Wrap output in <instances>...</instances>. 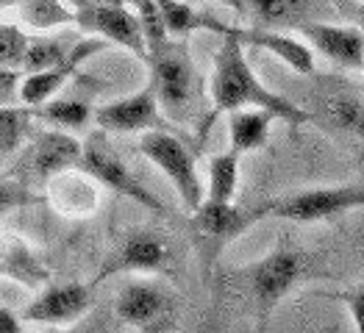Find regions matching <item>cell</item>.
I'll list each match as a JSON object with an SVG mask.
<instances>
[{"instance_id": "cell-1", "label": "cell", "mask_w": 364, "mask_h": 333, "mask_svg": "<svg viewBox=\"0 0 364 333\" xmlns=\"http://www.w3.org/2000/svg\"><path fill=\"white\" fill-rule=\"evenodd\" d=\"M242 39L237 36V26L231 33L223 36L217 53H214V70L212 78H209V97H212V111L200 120L198 128V139L203 142V136L209 133L212 122L220 114H228L234 109H242V106H259V109H267L273 111L275 120L287 122V125H306L311 122V114L301 109L295 100L284 97L273 92L270 87H264L259 81V75L253 72L247 53H245Z\"/></svg>"}, {"instance_id": "cell-2", "label": "cell", "mask_w": 364, "mask_h": 333, "mask_svg": "<svg viewBox=\"0 0 364 333\" xmlns=\"http://www.w3.org/2000/svg\"><path fill=\"white\" fill-rule=\"evenodd\" d=\"M148 70H151V81L167 120L176 125H183V122L192 125L198 109H200L203 81L189 56L186 39L170 36L159 50L151 53Z\"/></svg>"}, {"instance_id": "cell-3", "label": "cell", "mask_w": 364, "mask_h": 333, "mask_svg": "<svg viewBox=\"0 0 364 333\" xmlns=\"http://www.w3.org/2000/svg\"><path fill=\"white\" fill-rule=\"evenodd\" d=\"M264 217H270V200L256 206H237V203H220L206 197L195 212H189L192 239L198 244V253L206 270L220 258V253L228 244L237 242L245 231H250Z\"/></svg>"}, {"instance_id": "cell-4", "label": "cell", "mask_w": 364, "mask_h": 333, "mask_svg": "<svg viewBox=\"0 0 364 333\" xmlns=\"http://www.w3.org/2000/svg\"><path fill=\"white\" fill-rule=\"evenodd\" d=\"M139 153L167 175V181L178 192L181 206L186 212H195L206 200V189L198 178L195 155L178 133H173L170 128L145 131V133H139Z\"/></svg>"}, {"instance_id": "cell-5", "label": "cell", "mask_w": 364, "mask_h": 333, "mask_svg": "<svg viewBox=\"0 0 364 333\" xmlns=\"http://www.w3.org/2000/svg\"><path fill=\"white\" fill-rule=\"evenodd\" d=\"M359 209L364 212V181L309 186V189L270 200V217L289 219V222H320V219H331Z\"/></svg>"}, {"instance_id": "cell-6", "label": "cell", "mask_w": 364, "mask_h": 333, "mask_svg": "<svg viewBox=\"0 0 364 333\" xmlns=\"http://www.w3.org/2000/svg\"><path fill=\"white\" fill-rule=\"evenodd\" d=\"M75 26L87 33L106 39L109 45L128 50L134 59L145 61V64L151 59L142 20H139L136 9L128 3H97V6L75 9Z\"/></svg>"}, {"instance_id": "cell-7", "label": "cell", "mask_w": 364, "mask_h": 333, "mask_svg": "<svg viewBox=\"0 0 364 333\" xmlns=\"http://www.w3.org/2000/svg\"><path fill=\"white\" fill-rule=\"evenodd\" d=\"M173 264V250L164 236H159L156 231L148 228H136L128 231L122 236L117 247L106 256L103 267L92 278L95 283L112 278V275H151L164 273Z\"/></svg>"}, {"instance_id": "cell-8", "label": "cell", "mask_w": 364, "mask_h": 333, "mask_svg": "<svg viewBox=\"0 0 364 333\" xmlns=\"http://www.w3.org/2000/svg\"><path fill=\"white\" fill-rule=\"evenodd\" d=\"M301 275H304V258L289 247H278L247 270V289L262 320L273 314V308L292 292Z\"/></svg>"}, {"instance_id": "cell-9", "label": "cell", "mask_w": 364, "mask_h": 333, "mask_svg": "<svg viewBox=\"0 0 364 333\" xmlns=\"http://www.w3.org/2000/svg\"><path fill=\"white\" fill-rule=\"evenodd\" d=\"M78 167H84L90 175H95V178L100 181V186H106V189L117 192V195H122V197H128V200L139 203L142 209L167 214L164 203H161L153 192H148V189L136 181L134 175H131V170L122 164L120 155L106 145V139H103L100 133L87 139V145H84V155H81V164H78Z\"/></svg>"}, {"instance_id": "cell-10", "label": "cell", "mask_w": 364, "mask_h": 333, "mask_svg": "<svg viewBox=\"0 0 364 333\" xmlns=\"http://www.w3.org/2000/svg\"><path fill=\"white\" fill-rule=\"evenodd\" d=\"M164 117L167 114L161 111L153 81L120 100H112L95 109V122L106 133H145L153 128H167Z\"/></svg>"}, {"instance_id": "cell-11", "label": "cell", "mask_w": 364, "mask_h": 333, "mask_svg": "<svg viewBox=\"0 0 364 333\" xmlns=\"http://www.w3.org/2000/svg\"><path fill=\"white\" fill-rule=\"evenodd\" d=\"M95 289L97 283H48L39 289V295L26 305L23 320L39 322V325H67L81 320L95 303Z\"/></svg>"}, {"instance_id": "cell-12", "label": "cell", "mask_w": 364, "mask_h": 333, "mask_svg": "<svg viewBox=\"0 0 364 333\" xmlns=\"http://www.w3.org/2000/svg\"><path fill=\"white\" fill-rule=\"evenodd\" d=\"M114 314L128 328L164 331L173 322V300L161 286L151 280H128L117 292Z\"/></svg>"}, {"instance_id": "cell-13", "label": "cell", "mask_w": 364, "mask_h": 333, "mask_svg": "<svg viewBox=\"0 0 364 333\" xmlns=\"http://www.w3.org/2000/svg\"><path fill=\"white\" fill-rule=\"evenodd\" d=\"M298 33L309 42L314 53L342 67V70H362L364 64V31L359 26L342 23H314L306 20L298 26Z\"/></svg>"}, {"instance_id": "cell-14", "label": "cell", "mask_w": 364, "mask_h": 333, "mask_svg": "<svg viewBox=\"0 0 364 333\" xmlns=\"http://www.w3.org/2000/svg\"><path fill=\"white\" fill-rule=\"evenodd\" d=\"M109 48V42L106 39H100V36H87V39H78L73 48H70V53H67V59L56 64V67H50V70H42V72H31V75H23V87H20V103H26V106H42L45 100H50L56 92L81 70V64L84 61H90L95 53H100V50H106Z\"/></svg>"}, {"instance_id": "cell-15", "label": "cell", "mask_w": 364, "mask_h": 333, "mask_svg": "<svg viewBox=\"0 0 364 333\" xmlns=\"http://www.w3.org/2000/svg\"><path fill=\"white\" fill-rule=\"evenodd\" d=\"M84 155V145L70 133V131H42L31 139V145L26 148V158L23 167L28 170L36 181H50L64 170H73L81 164Z\"/></svg>"}, {"instance_id": "cell-16", "label": "cell", "mask_w": 364, "mask_h": 333, "mask_svg": "<svg viewBox=\"0 0 364 333\" xmlns=\"http://www.w3.org/2000/svg\"><path fill=\"white\" fill-rule=\"evenodd\" d=\"M48 186V203H53L64 217H90L100 203V181L90 175L84 167L64 170Z\"/></svg>"}, {"instance_id": "cell-17", "label": "cell", "mask_w": 364, "mask_h": 333, "mask_svg": "<svg viewBox=\"0 0 364 333\" xmlns=\"http://www.w3.org/2000/svg\"><path fill=\"white\" fill-rule=\"evenodd\" d=\"M237 36L245 45L259 48L273 53L275 59H281L289 70H295L298 75H311L314 72V50L309 48L304 36H289L281 28H237Z\"/></svg>"}, {"instance_id": "cell-18", "label": "cell", "mask_w": 364, "mask_h": 333, "mask_svg": "<svg viewBox=\"0 0 364 333\" xmlns=\"http://www.w3.org/2000/svg\"><path fill=\"white\" fill-rule=\"evenodd\" d=\"M273 120V111L259 109V106H242V109L228 111V148L240 155L262 151L267 145Z\"/></svg>"}, {"instance_id": "cell-19", "label": "cell", "mask_w": 364, "mask_h": 333, "mask_svg": "<svg viewBox=\"0 0 364 333\" xmlns=\"http://www.w3.org/2000/svg\"><path fill=\"white\" fill-rule=\"evenodd\" d=\"M3 278L17 280L28 289H42L50 283V270L33 247L9 236L3 239Z\"/></svg>"}, {"instance_id": "cell-20", "label": "cell", "mask_w": 364, "mask_h": 333, "mask_svg": "<svg viewBox=\"0 0 364 333\" xmlns=\"http://www.w3.org/2000/svg\"><path fill=\"white\" fill-rule=\"evenodd\" d=\"M156 3H159V9H161V17H164V23H167L170 36L186 39V36H192L195 31H209V33L225 36V33L234 31V26L217 20L209 11H198L189 0H156Z\"/></svg>"}, {"instance_id": "cell-21", "label": "cell", "mask_w": 364, "mask_h": 333, "mask_svg": "<svg viewBox=\"0 0 364 333\" xmlns=\"http://www.w3.org/2000/svg\"><path fill=\"white\" fill-rule=\"evenodd\" d=\"M20 20L33 31H56L75 26V9L64 0H11Z\"/></svg>"}, {"instance_id": "cell-22", "label": "cell", "mask_w": 364, "mask_h": 333, "mask_svg": "<svg viewBox=\"0 0 364 333\" xmlns=\"http://www.w3.org/2000/svg\"><path fill=\"white\" fill-rule=\"evenodd\" d=\"M209 186H206V197L220 200V203H234L237 200V189H240V153L223 151L214 153L209 158Z\"/></svg>"}, {"instance_id": "cell-23", "label": "cell", "mask_w": 364, "mask_h": 333, "mask_svg": "<svg viewBox=\"0 0 364 333\" xmlns=\"http://www.w3.org/2000/svg\"><path fill=\"white\" fill-rule=\"evenodd\" d=\"M250 14L262 28H298L306 23L309 0H250Z\"/></svg>"}, {"instance_id": "cell-24", "label": "cell", "mask_w": 364, "mask_h": 333, "mask_svg": "<svg viewBox=\"0 0 364 333\" xmlns=\"http://www.w3.org/2000/svg\"><path fill=\"white\" fill-rule=\"evenodd\" d=\"M36 120V111L26 103H3L0 111V148L3 158L14 155L31 136V122Z\"/></svg>"}, {"instance_id": "cell-25", "label": "cell", "mask_w": 364, "mask_h": 333, "mask_svg": "<svg viewBox=\"0 0 364 333\" xmlns=\"http://www.w3.org/2000/svg\"><path fill=\"white\" fill-rule=\"evenodd\" d=\"M36 120L48 122L61 131H81L90 120H95V109L87 106L84 100H45L42 106H33Z\"/></svg>"}, {"instance_id": "cell-26", "label": "cell", "mask_w": 364, "mask_h": 333, "mask_svg": "<svg viewBox=\"0 0 364 333\" xmlns=\"http://www.w3.org/2000/svg\"><path fill=\"white\" fill-rule=\"evenodd\" d=\"M326 111H328V120L334 122L336 128L348 131L350 136H356L364 145V100L362 97H350V94L328 97Z\"/></svg>"}, {"instance_id": "cell-27", "label": "cell", "mask_w": 364, "mask_h": 333, "mask_svg": "<svg viewBox=\"0 0 364 333\" xmlns=\"http://www.w3.org/2000/svg\"><path fill=\"white\" fill-rule=\"evenodd\" d=\"M70 48L61 45V39H50V36H33L28 48V56H26V64H23V72L31 75V72H42V70H50L61 61L67 59Z\"/></svg>"}, {"instance_id": "cell-28", "label": "cell", "mask_w": 364, "mask_h": 333, "mask_svg": "<svg viewBox=\"0 0 364 333\" xmlns=\"http://www.w3.org/2000/svg\"><path fill=\"white\" fill-rule=\"evenodd\" d=\"M31 33L14 26V23H3L0 26V61L3 67H11V70H23L26 56H28L31 48Z\"/></svg>"}, {"instance_id": "cell-29", "label": "cell", "mask_w": 364, "mask_h": 333, "mask_svg": "<svg viewBox=\"0 0 364 333\" xmlns=\"http://www.w3.org/2000/svg\"><path fill=\"white\" fill-rule=\"evenodd\" d=\"M28 203H42V197L31 195L26 183H14L11 178L6 181L3 178V186H0V206H3V214H11L20 206H28Z\"/></svg>"}, {"instance_id": "cell-30", "label": "cell", "mask_w": 364, "mask_h": 333, "mask_svg": "<svg viewBox=\"0 0 364 333\" xmlns=\"http://www.w3.org/2000/svg\"><path fill=\"white\" fill-rule=\"evenodd\" d=\"M339 300L345 303L350 320H353V328L359 333H364V286H356V289H348L339 295Z\"/></svg>"}, {"instance_id": "cell-31", "label": "cell", "mask_w": 364, "mask_h": 333, "mask_svg": "<svg viewBox=\"0 0 364 333\" xmlns=\"http://www.w3.org/2000/svg\"><path fill=\"white\" fill-rule=\"evenodd\" d=\"M336 6H342V11L350 17V23L364 31V0H336Z\"/></svg>"}, {"instance_id": "cell-32", "label": "cell", "mask_w": 364, "mask_h": 333, "mask_svg": "<svg viewBox=\"0 0 364 333\" xmlns=\"http://www.w3.org/2000/svg\"><path fill=\"white\" fill-rule=\"evenodd\" d=\"M0 331H3V333H20V331H23L20 320L14 317V311H11L6 303H3V308H0Z\"/></svg>"}, {"instance_id": "cell-33", "label": "cell", "mask_w": 364, "mask_h": 333, "mask_svg": "<svg viewBox=\"0 0 364 333\" xmlns=\"http://www.w3.org/2000/svg\"><path fill=\"white\" fill-rule=\"evenodd\" d=\"M214 3H225L231 9H242V0H214Z\"/></svg>"}, {"instance_id": "cell-34", "label": "cell", "mask_w": 364, "mask_h": 333, "mask_svg": "<svg viewBox=\"0 0 364 333\" xmlns=\"http://www.w3.org/2000/svg\"><path fill=\"white\" fill-rule=\"evenodd\" d=\"M362 75H364V64H362Z\"/></svg>"}, {"instance_id": "cell-35", "label": "cell", "mask_w": 364, "mask_h": 333, "mask_svg": "<svg viewBox=\"0 0 364 333\" xmlns=\"http://www.w3.org/2000/svg\"><path fill=\"white\" fill-rule=\"evenodd\" d=\"M362 167H364V155H362Z\"/></svg>"}]
</instances>
